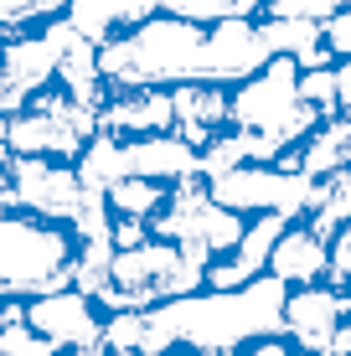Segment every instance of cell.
<instances>
[{
    "instance_id": "obj_32",
    "label": "cell",
    "mask_w": 351,
    "mask_h": 356,
    "mask_svg": "<svg viewBox=\"0 0 351 356\" xmlns=\"http://www.w3.org/2000/svg\"><path fill=\"white\" fill-rule=\"evenodd\" d=\"M320 356H336V351H320Z\"/></svg>"
},
{
    "instance_id": "obj_11",
    "label": "cell",
    "mask_w": 351,
    "mask_h": 356,
    "mask_svg": "<svg viewBox=\"0 0 351 356\" xmlns=\"http://www.w3.org/2000/svg\"><path fill=\"white\" fill-rule=\"evenodd\" d=\"M99 124L114 129V134H161V129H176V104H171V88H119L104 98L99 108Z\"/></svg>"
},
{
    "instance_id": "obj_3",
    "label": "cell",
    "mask_w": 351,
    "mask_h": 356,
    "mask_svg": "<svg viewBox=\"0 0 351 356\" xmlns=\"http://www.w3.org/2000/svg\"><path fill=\"white\" fill-rule=\"evenodd\" d=\"M78 232L36 212L0 207V289L6 294H52L72 284Z\"/></svg>"
},
{
    "instance_id": "obj_8",
    "label": "cell",
    "mask_w": 351,
    "mask_h": 356,
    "mask_svg": "<svg viewBox=\"0 0 351 356\" xmlns=\"http://www.w3.org/2000/svg\"><path fill=\"white\" fill-rule=\"evenodd\" d=\"M346 310H351V294H341L336 284H300L284 300V330L295 336V346L320 356V351H331Z\"/></svg>"
},
{
    "instance_id": "obj_20",
    "label": "cell",
    "mask_w": 351,
    "mask_h": 356,
    "mask_svg": "<svg viewBox=\"0 0 351 356\" xmlns=\"http://www.w3.org/2000/svg\"><path fill=\"white\" fill-rule=\"evenodd\" d=\"M0 356H57V341L42 336L31 321H10L0 325Z\"/></svg>"
},
{
    "instance_id": "obj_18",
    "label": "cell",
    "mask_w": 351,
    "mask_h": 356,
    "mask_svg": "<svg viewBox=\"0 0 351 356\" xmlns=\"http://www.w3.org/2000/svg\"><path fill=\"white\" fill-rule=\"evenodd\" d=\"M300 98L325 119L341 108V83H336V63L331 67H300Z\"/></svg>"
},
{
    "instance_id": "obj_19",
    "label": "cell",
    "mask_w": 351,
    "mask_h": 356,
    "mask_svg": "<svg viewBox=\"0 0 351 356\" xmlns=\"http://www.w3.org/2000/svg\"><path fill=\"white\" fill-rule=\"evenodd\" d=\"M63 10H67V0H0V36L42 26V21L63 16Z\"/></svg>"
},
{
    "instance_id": "obj_13",
    "label": "cell",
    "mask_w": 351,
    "mask_h": 356,
    "mask_svg": "<svg viewBox=\"0 0 351 356\" xmlns=\"http://www.w3.org/2000/svg\"><path fill=\"white\" fill-rule=\"evenodd\" d=\"M269 274L284 279V284H320V279L331 274V243L300 217V222H289L279 232L274 259H269Z\"/></svg>"
},
{
    "instance_id": "obj_9",
    "label": "cell",
    "mask_w": 351,
    "mask_h": 356,
    "mask_svg": "<svg viewBox=\"0 0 351 356\" xmlns=\"http://www.w3.org/2000/svg\"><path fill=\"white\" fill-rule=\"evenodd\" d=\"M124 170L129 176H150V181H191L202 176V150L176 129H161V134H129L124 140Z\"/></svg>"
},
{
    "instance_id": "obj_31",
    "label": "cell",
    "mask_w": 351,
    "mask_h": 356,
    "mask_svg": "<svg viewBox=\"0 0 351 356\" xmlns=\"http://www.w3.org/2000/svg\"><path fill=\"white\" fill-rule=\"evenodd\" d=\"M108 356H145V351H108Z\"/></svg>"
},
{
    "instance_id": "obj_29",
    "label": "cell",
    "mask_w": 351,
    "mask_h": 356,
    "mask_svg": "<svg viewBox=\"0 0 351 356\" xmlns=\"http://www.w3.org/2000/svg\"><path fill=\"white\" fill-rule=\"evenodd\" d=\"M191 356H233V351H222V346H197Z\"/></svg>"
},
{
    "instance_id": "obj_26",
    "label": "cell",
    "mask_w": 351,
    "mask_h": 356,
    "mask_svg": "<svg viewBox=\"0 0 351 356\" xmlns=\"http://www.w3.org/2000/svg\"><path fill=\"white\" fill-rule=\"evenodd\" d=\"M336 83H341V108L351 114V57H341V63H336Z\"/></svg>"
},
{
    "instance_id": "obj_30",
    "label": "cell",
    "mask_w": 351,
    "mask_h": 356,
    "mask_svg": "<svg viewBox=\"0 0 351 356\" xmlns=\"http://www.w3.org/2000/svg\"><path fill=\"white\" fill-rule=\"evenodd\" d=\"M67 356H104V346H72Z\"/></svg>"
},
{
    "instance_id": "obj_16",
    "label": "cell",
    "mask_w": 351,
    "mask_h": 356,
    "mask_svg": "<svg viewBox=\"0 0 351 356\" xmlns=\"http://www.w3.org/2000/svg\"><path fill=\"white\" fill-rule=\"evenodd\" d=\"M104 196H108V212L114 217H155L171 202V186H165V181H150V176H119Z\"/></svg>"
},
{
    "instance_id": "obj_7",
    "label": "cell",
    "mask_w": 351,
    "mask_h": 356,
    "mask_svg": "<svg viewBox=\"0 0 351 356\" xmlns=\"http://www.w3.org/2000/svg\"><path fill=\"white\" fill-rule=\"evenodd\" d=\"M26 321L52 336L57 346H104V321L93 310V294L83 289H52V294H31L26 305Z\"/></svg>"
},
{
    "instance_id": "obj_24",
    "label": "cell",
    "mask_w": 351,
    "mask_h": 356,
    "mask_svg": "<svg viewBox=\"0 0 351 356\" xmlns=\"http://www.w3.org/2000/svg\"><path fill=\"white\" fill-rule=\"evenodd\" d=\"M150 217H114V227H108V243H114V253L124 248H140V243H150Z\"/></svg>"
},
{
    "instance_id": "obj_17",
    "label": "cell",
    "mask_w": 351,
    "mask_h": 356,
    "mask_svg": "<svg viewBox=\"0 0 351 356\" xmlns=\"http://www.w3.org/2000/svg\"><path fill=\"white\" fill-rule=\"evenodd\" d=\"M259 26L274 57H305L310 47H320V21L310 16H259Z\"/></svg>"
},
{
    "instance_id": "obj_15",
    "label": "cell",
    "mask_w": 351,
    "mask_h": 356,
    "mask_svg": "<svg viewBox=\"0 0 351 356\" xmlns=\"http://www.w3.org/2000/svg\"><path fill=\"white\" fill-rule=\"evenodd\" d=\"M289 222L279 212H259V217H248V227H243V238H238V248H233V259L238 268H243L248 279H259V274H269V259H274V243H279V232Z\"/></svg>"
},
{
    "instance_id": "obj_10",
    "label": "cell",
    "mask_w": 351,
    "mask_h": 356,
    "mask_svg": "<svg viewBox=\"0 0 351 356\" xmlns=\"http://www.w3.org/2000/svg\"><path fill=\"white\" fill-rule=\"evenodd\" d=\"M171 104H176V134H186L197 150L233 124V88L227 83H207V78L176 83Z\"/></svg>"
},
{
    "instance_id": "obj_21",
    "label": "cell",
    "mask_w": 351,
    "mask_h": 356,
    "mask_svg": "<svg viewBox=\"0 0 351 356\" xmlns=\"http://www.w3.org/2000/svg\"><path fill=\"white\" fill-rule=\"evenodd\" d=\"M155 10L197 21V26H212V21H222V16H238V0H155Z\"/></svg>"
},
{
    "instance_id": "obj_6",
    "label": "cell",
    "mask_w": 351,
    "mask_h": 356,
    "mask_svg": "<svg viewBox=\"0 0 351 356\" xmlns=\"http://www.w3.org/2000/svg\"><path fill=\"white\" fill-rule=\"evenodd\" d=\"M269 42H263L259 16H222L207 26V47H202V78L207 83H243L269 63Z\"/></svg>"
},
{
    "instance_id": "obj_4",
    "label": "cell",
    "mask_w": 351,
    "mask_h": 356,
    "mask_svg": "<svg viewBox=\"0 0 351 356\" xmlns=\"http://www.w3.org/2000/svg\"><path fill=\"white\" fill-rule=\"evenodd\" d=\"M316 124H320V114L300 98V63L295 57H269L253 78L233 83V129H248L259 140H269L279 155L295 150Z\"/></svg>"
},
{
    "instance_id": "obj_25",
    "label": "cell",
    "mask_w": 351,
    "mask_h": 356,
    "mask_svg": "<svg viewBox=\"0 0 351 356\" xmlns=\"http://www.w3.org/2000/svg\"><path fill=\"white\" fill-rule=\"evenodd\" d=\"M331 284H351V222L331 238Z\"/></svg>"
},
{
    "instance_id": "obj_22",
    "label": "cell",
    "mask_w": 351,
    "mask_h": 356,
    "mask_svg": "<svg viewBox=\"0 0 351 356\" xmlns=\"http://www.w3.org/2000/svg\"><path fill=\"white\" fill-rule=\"evenodd\" d=\"M145 341V310H114L104 321V346L108 351H140Z\"/></svg>"
},
{
    "instance_id": "obj_27",
    "label": "cell",
    "mask_w": 351,
    "mask_h": 356,
    "mask_svg": "<svg viewBox=\"0 0 351 356\" xmlns=\"http://www.w3.org/2000/svg\"><path fill=\"white\" fill-rule=\"evenodd\" d=\"M248 356H289V346H284L279 336H259V346H253Z\"/></svg>"
},
{
    "instance_id": "obj_5",
    "label": "cell",
    "mask_w": 351,
    "mask_h": 356,
    "mask_svg": "<svg viewBox=\"0 0 351 356\" xmlns=\"http://www.w3.org/2000/svg\"><path fill=\"white\" fill-rule=\"evenodd\" d=\"M83 181L72 161H47V155H6L0 161V207H16V212H36L67 222L83 207Z\"/></svg>"
},
{
    "instance_id": "obj_2",
    "label": "cell",
    "mask_w": 351,
    "mask_h": 356,
    "mask_svg": "<svg viewBox=\"0 0 351 356\" xmlns=\"http://www.w3.org/2000/svg\"><path fill=\"white\" fill-rule=\"evenodd\" d=\"M202 47H207V26L165 16V10H150L145 21L99 42V72H104L108 93H119V88H176V83L202 78Z\"/></svg>"
},
{
    "instance_id": "obj_12",
    "label": "cell",
    "mask_w": 351,
    "mask_h": 356,
    "mask_svg": "<svg viewBox=\"0 0 351 356\" xmlns=\"http://www.w3.org/2000/svg\"><path fill=\"white\" fill-rule=\"evenodd\" d=\"M279 161L300 165L310 181H325V176H341V170H351V114H346V108L325 114L320 124L295 145V150L279 155Z\"/></svg>"
},
{
    "instance_id": "obj_1",
    "label": "cell",
    "mask_w": 351,
    "mask_h": 356,
    "mask_svg": "<svg viewBox=\"0 0 351 356\" xmlns=\"http://www.w3.org/2000/svg\"><path fill=\"white\" fill-rule=\"evenodd\" d=\"M284 300L289 284L274 274L248 279L243 289H197L181 300H161L155 310H145V356H165L176 341L186 346H222L233 351L238 341L279 336L284 330Z\"/></svg>"
},
{
    "instance_id": "obj_28",
    "label": "cell",
    "mask_w": 351,
    "mask_h": 356,
    "mask_svg": "<svg viewBox=\"0 0 351 356\" xmlns=\"http://www.w3.org/2000/svg\"><path fill=\"white\" fill-rule=\"evenodd\" d=\"M331 351H336V356H351V321H341V330H336V341H331Z\"/></svg>"
},
{
    "instance_id": "obj_14",
    "label": "cell",
    "mask_w": 351,
    "mask_h": 356,
    "mask_svg": "<svg viewBox=\"0 0 351 356\" xmlns=\"http://www.w3.org/2000/svg\"><path fill=\"white\" fill-rule=\"evenodd\" d=\"M78 181H83V191H108L119 176H129L124 170V134H114V129H99L88 145L78 150Z\"/></svg>"
},
{
    "instance_id": "obj_23",
    "label": "cell",
    "mask_w": 351,
    "mask_h": 356,
    "mask_svg": "<svg viewBox=\"0 0 351 356\" xmlns=\"http://www.w3.org/2000/svg\"><path fill=\"white\" fill-rule=\"evenodd\" d=\"M351 0H269V10L263 16H310V21H331L336 10H346Z\"/></svg>"
}]
</instances>
